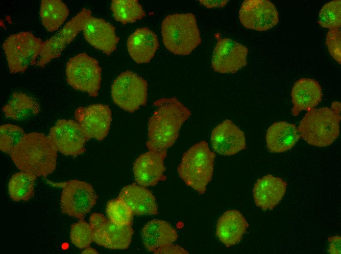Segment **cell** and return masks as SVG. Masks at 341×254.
<instances>
[{
    "label": "cell",
    "instance_id": "obj_1",
    "mask_svg": "<svg viewBox=\"0 0 341 254\" xmlns=\"http://www.w3.org/2000/svg\"><path fill=\"white\" fill-rule=\"evenodd\" d=\"M153 105L156 109L148 120L146 146L148 150L167 151L177 140L192 112L175 97L161 98Z\"/></svg>",
    "mask_w": 341,
    "mask_h": 254
},
{
    "label": "cell",
    "instance_id": "obj_2",
    "mask_svg": "<svg viewBox=\"0 0 341 254\" xmlns=\"http://www.w3.org/2000/svg\"><path fill=\"white\" fill-rule=\"evenodd\" d=\"M57 152L49 136L34 132L25 134L9 154L19 170L38 177L55 170Z\"/></svg>",
    "mask_w": 341,
    "mask_h": 254
},
{
    "label": "cell",
    "instance_id": "obj_3",
    "mask_svg": "<svg viewBox=\"0 0 341 254\" xmlns=\"http://www.w3.org/2000/svg\"><path fill=\"white\" fill-rule=\"evenodd\" d=\"M341 103L333 102L331 107L312 108L305 114L297 127L300 137L318 147L330 145L340 134Z\"/></svg>",
    "mask_w": 341,
    "mask_h": 254
},
{
    "label": "cell",
    "instance_id": "obj_4",
    "mask_svg": "<svg viewBox=\"0 0 341 254\" xmlns=\"http://www.w3.org/2000/svg\"><path fill=\"white\" fill-rule=\"evenodd\" d=\"M216 156L206 141L195 143L182 156L177 169L179 177L187 186L204 194L213 178Z\"/></svg>",
    "mask_w": 341,
    "mask_h": 254
},
{
    "label": "cell",
    "instance_id": "obj_5",
    "mask_svg": "<svg viewBox=\"0 0 341 254\" xmlns=\"http://www.w3.org/2000/svg\"><path fill=\"white\" fill-rule=\"evenodd\" d=\"M161 35L165 47L177 55H188L201 43L195 15L191 13L167 16L161 24Z\"/></svg>",
    "mask_w": 341,
    "mask_h": 254
},
{
    "label": "cell",
    "instance_id": "obj_6",
    "mask_svg": "<svg viewBox=\"0 0 341 254\" xmlns=\"http://www.w3.org/2000/svg\"><path fill=\"white\" fill-rule=\"evenodd\" d=\"M43 42L28 31L20 32L8 36L2 44L10 72H24L36 63L40 57Z\"/></svg>",
    "mask_w": 341,
    "mask_h": 254
},
{
    "label": "cell",
    "instance_id": "obj_7",
    "mask_svg": "<svg viewBox=\"0 0 341 254\" xmlns=\"http://www.w3.org/2000/svg\"><path fill=\"white\" fill-rule=\"evenodd\" d=\"M67 83L74 89L92 97L98 94L101 82V68L97 60L86 53L71 58L66 67Z\"/></svg>",
    "mask_w": 341,
    "mask_h": 254
},
{
    "label": "cell",
    "instance_id": "obj_8",
    "mask_svg": "<svg viewBox=\"0 0 341 254\" xmlns=\"http://www.w3.org/2000/svg\"><path fill=\"white\" fill-rule=\"evenodd\" d=\"M148 85L136 73L126 71L120 74L111 85V96L115 104L132 113L146 105Z\"/></svg>",
    "mask_w": 341,
    "mask_h": 254
},
{
    "label": "cell",
    "instance_id": "obj_9",
    "mask_svg": "<svg viewBox=\"0 0 341 254\" xmlns=\"http://www.w3.org/2000/svg\"><path fill=\"white\" fill-rule=\"evenodd\" d=\"M53 185L62 189L61 210L69 216L82 219L97 203V195L92 186L85 181L73 179Z\"/></svg>",
    "mask_w": 341,
    "mask_h": 254
},
{
    "label": "cell",
    "instance_id": "obj_10",
    "mask_svg": "<svg viewBox=\"0 0 341 254\" xmlns=\"http://www.w3.org/2000/svg\"><path fill=\"white\" fill-rule=\"evenodd\" d=\"M94 242L99 246L113 250L128 249L134 233L132 225H117L102 213L94 212L89 219Z\"/></svg>",
    "mask_w": 341,
    "mask_h": 254
},
{
    "label": "cell",
    "instance_id": "obj_11",
    "mask_svg": "<svg viewBox=\"0 0 341 254\" xmlns=\"http://www.w3.org/2000/svg\"><path fill=\"white\" fill-rule=\"evenodd\" d=\"M58 151L75 157L86 151L89 140L78 123L71 119H60L50 128L48 135Z\"/></svg>",
    "mask_w": 341,
    "mask_h": 254
},
{
    "label": "cell",
    "instance_id": "obj_12",
    "mask_svg": "<svg viewBox=\"0 0 341 254\" xmlns=\"http://www.w3.org/2000/svg\"><path fill=\"white\" fill-rule=\"evenodd\" d=\"M74 118L89 140L102 141L110 128L112 111L108 105L95 104L78 107L74 111Z\"/></svg>",
    "mask_w": 341,
    "mask_h": 254
},
{
    "label": "cell",
    "instance_id": "obj_13",
    "mask_svg": "<svg viewBox=\"0 0 341 254\" xmlns=\"http://www.w3.org/2000/svg\"><path fill=\"white\" fill-rule=\"evenodd\" d=\"M239 20L246 28L258 31L277 24L279 14L275 5L268 0H245L239 10Z\"/></svg>",
    "mask_w": 341,
    "mask_h": 254
},
{
    "label": "cell",
    "instance_id": "obj_14",
    "mask_svg": "<svg viewBox=\"0 0 341 254\" xmlns=\"http://www.w3.org/2000/svg\"><path fill=\"white\" fill-rule=\"evenodd\" d=\"M247 48L230 38L219 39L213 51L211 65L220 73H235L247 64Z\"/></svg>",
    "mask_w": 341,
    "mask_h": 254
},
{
    "label": "cell",
    "instance_id": "obj_15",
    "mask_svg": "<svg viewBox=\"0 0 341 254\" xmlns=\"http://www.w3.org/2000/svg\"><path fill=\"white\" fill-rule=\"evenodd\" d=\"M82 31L90 45L107 55L116 50L120 40L116 34L115 27L102 18L92 16L90 9L83 21Z\"/></svg>",
    "mask_w": 341,
    "mask_h": 254
},
{
    "label": "cell",
    "instance_id": "obj_16",
    "mask_svg": "<svg viewBox=\"0 0 341 254\" xmlns=\"http://www.w3.org/2000/svg\"><path fill=\"white\" fill-rule=\"evenodd\" d=\"M88 11V9L83 8L57 33L43 42V50L37 65L44 67L52 59L61 55L66 47L82 31V22Z\"/></svg>",
    "mask_w": 341,
    "mask_h": 254
},
{
    "label": "cell",
    "instance_id": "obj_17",
    "mask_svg": "<svg viewBox=\"0 0 341 254\" xmlns=\"http://www.w3.org/2000/svg\"><path fill=\"white\" fill-rule=\"evenodd\" d=\"M167 151L148 150L140 155L133 164L134 179L137 184L147 187L154 186L166 180L164 160Z\"/></svg>",
    "mask_w": 341,
    "mask_h": 254
},
{
    "label": "cell",
    "instance_id": "obj_18",
    "mask_svg": "<svg viewBox=\"0 0 341 254\" xmlns=\"http://www.w3.org/2000/svg\"><path fill=\"white\" fill-rule=\"evenodd\" d=\"M211 146L217 153L223 156L237 154L246 148L244 132L231 120L226 119L213 129Z\"/></svg>",
    "mask_w": 341,
    "mask_h": 254
},
{
    "label": "cell",
    "instance_id": "obj_19",
    "mask_svg": "<svg viewBox=\"0 0 341 254\" xmlns=\"http://www.w3.org/2000/svg\"><path fill=\"white\" fill-rule=\"evenodd\" d=\"M287 186L283 179L271 174L258 179L253 190L256 205L264 210L273 209L282 200Z\"/></svg>",
    "mask_w": 341,
    "mask_h": 254
},
{
    "label": "cell",
    "instance_id": "obj_20",
    "mask_svg": "<svg viewBox=\"0 0 341 254\" xmlns=\"http://www.w3.org/2000/svg\"><path fill=\"white\" fill-rule=\"evenodd\" d=\"M322 96V88L318 81L310 78L298 80L291 91L292 115L296 116L302 110L314 108L321 101Z\"/></svg>",
    "mask_w": 341,
    "mask_h": 254
},
{
    "label": "cell",
    "instance_id": "obj_21",
    "mask_svg": "<svg viewBox=\"0 0 341 254\" xmlns=\"http://www.w3.org/2000/svg\"><path fill=\"white\" fill-rule=\"evenodd\" d=\"M159 47L157 35L147 27L137 29L130 35L127 41L128 53L138 64L149 63Z\"/></svg>",
    "mask_w": 341,
    "mask_h": 254
},
{
    "label": "cell",
    "instance_id": "obj_22",
    "mask_svg": "<svg viewBox=\"0 0 341 254\" xmlns=\"http://www.w3.org/2000/svg\"><path fill=\"white\" fill-rule=\"evenodd\" d=\"M249 225L244 216L236 210L224 212L219 218L216 234L219 240L229 248L242 239Z\"/></svg>",
    "mask_w": 341,
    "mask_h": 254
},
{
    "label": "cell",
    "instance_id": "obj_23",
    "mask_svg": "<svg viewBox=\"0 0 341 254\" xmlns=\"http://www.w3.org/2000/svg\"><path fill=\"white\" fill-rule=\"evenodd\" d=\"M131 209L134 215H156L155 197L146 187L133 183L124 186L118 196Z\"/></svg>",
    "mask_w": 341,
    "mask_h": 254
},
{
    "label": "cell",
    "instance_id": "obj_24",
    "mask_svg": "<svg viewBox=\"0 0 341 254\" xmlns=\"http://www.w3.org/2000/svg\"><path fill=\"white\" fill-rule=\"evenodd\" d=\"M141 236L146 249L154 253L178 239L176 231L168 222L153 219L142 228Z\"/></svg>",
    "mask_w": 341,
    "mask_h": 254
},
{
    "label": "cell",
    "instance_id": "obj_25",
    "mask_svg": "<svg viewBox=\"0 0 341 254\" xmlns=\"http://www.w3.org/2000/svg\"><path fill=\"white\" fill-rule=\"evenodd\" d=\"M299 138L295 125L285 121L273 123L266 135L267 148L272 153H281L291 149Z\"/></svg>",
    "mask_w": 341,
    "mask_h": 254
},
{
    "label": "cell",
    "instance_id": "obj_26",
    "mask_svg": "<svg viewBox=\"0 0 341 254\" xmlns=\"http://www.w3.org/2000/svg\"><path fill=\"white\" fill-rule=\"evenodd\" d=\"M2 110L6 117L22 121L38 114L40 108L38 102L33 97L22 92H16L2 107Z\"/></svg>",
    "mask_w": 341,
    "mask_h": 254
},
{
    "label": "cell",
    "instance_id": "obj_27",
    "mask_svg": "<svg viewBox=\"0 0 341 254\" xmlns=\"http://www.w3.org/2000/svg\"><path fill=\"white\" fill-rule=\"evenodd\" d=\"M40 15L44 26L49 32L58 30L69 15L67 5L60 0H42Z\"/></svg>",
    "mask_w": 341,
    "mask_h": 254
},
{
    "label": "cell",
    "instance_id": "obj_28",
    "mask_svg": "<svg viewBox=\"0 0 341 254\" xmlns=\"http://www.w3.org/2000/svg\"><path fill=\"white\" fill-rule=\"evenodd\" d=\"M37 177L21 171L14 174L8 183V193L14 201L26 202L34 194L35 182Z\"/></svg>",
    "mask_w": 341,
    "mask_h": 254
},
{
    "label": "cell",
    "instance_id": "obj_29",
    "mask_svg": "<svg viewBox=\"0 0 341 254\" xmlns=\"http://www.w3.org/2000/svg\"><path fill=\"white\" fill-rule=\"evenodd\" d=\"M111 10L117 21L125 24L136 22L146 16V12L137 0H113Z\"/></svg>",
    "mask_w": 341,
    "mask_h": 254
},
{
    "label": "cell",
    "instance_id": "obj_30",
    "mask_svg": "<svg viewBox=\"0 0 341 254\" xmlns=\"http://www.w3.org/2000/svg\"><path fill=\"white\" fill-rule=\"evenodd\" d=\"M107 217L121 226L132 225L134 215L130 207L120 198L109 200L106 206Z\"/></svg>",
    "mask_w": 341,
    "mask_h": 254
},
{
    "label": "cell",
    "instance_id": "obj_31",
    "mask_svg": "<svg viewBox=\"0 0 341 254\" xmlns=\"http://www.w3.org/2000/svg\"><path fill=\"white\" fill-rule=\"evenodd\" d=\"M318 23L329 30L341 28V0H334L323 5L319 13Z\"/></svg>",
    "mask_w": 341,
    "mask_h": 254
},
{
    "label": "cell",
    "instance_id": "obj_32",
    "mask_svg": "<svg viewBox=\"0 0 341 254\" xmlns=\"http://www.w3.org/2000/svg\"><path fill=\"white\" fill-rule=\"evenodd\" d=\"M70 236L72 243L80 249L90 246L94 242L92 227L83 219L71 225Z\"/></svg>",
    "mask_w": 341,
    "mask_h": 254
},
{
    "label": "cell",
    "instance_id": "obj_33",
    "mask_svg": "<svg viewBox=\"0 0 341 254\" xmlns=\"http://www.w3.org/2000/svg\"><path fill=\"white\" fill-rule=\"evenodd\" d=\"M25 134L20 127L12 124H4L0 127V149L9 153Z\"/></svg>",
    "mask_w": 341,
    "mask_h": 254
},
{
    "label": "cell",
    "instance_id": "obj_34",
    "mask_svg": "<svg viewBox=\"0 0 341 254\" xmlns=\"http://www.w3.org/2000/svg\"><path fill=\"white\" fill-rule=\"evenodd\" d=\"M341 28L329 29L326 38V44L330 55L340 64L341 61Z\"/></svg>",
    "mask_w": 341,
    "mask_h": 254
},
{
    "label": "cell",
    "instance_id": "obj_35",
    "mask_svg": "<svg viewBox=\"0 0 341 254\" xmlns=\"http://www.w3.org/2000/svg\"><path fill=\"white\" fill-rule=\"evenodd\" d=\"M153 254H189L188 252L184 248L178 245L173 243L169 244L163 248L156 251Z\"/></svg>",
    "mask_w": 341,
    "mask_h": 254
},
{
    "label": "cell",
    "instance_id": "obj_36",
    "mask_svg": "<svg viewBox=\"0 0 341 254\" xmlns=\"http://www.w3.org/2000/svg\"><path fill=\"white\" fill-rule=\"evenodd\" d=\"M341 237L339 235L333 236L328 238L329 248L328 252L330 254H341Z\"/></svg>",
    "mask_w": 341,
    "mask_h": 254
},
{
    "label": "cell",
    "instance_id": "obj_37",
    "mask_svg": "<svg viewBox=\"0 0 341 254\" xmlns=\"http://www.w3.org/2000/svg\"><path fill=\"white\" fill-rule=\"evenodd\" d=\"M201 4L205 7L211 8L214 7H222L228 2V0H199Z\"/></svg>",
    "mask_w": 341,
    "mask_h": 254
},
{
    "label": "cell",
    "instance_id": "obj_38",
    "mask_svg": "<svg viewBox=\"0 0 341 254\" xmlns=\"http://www.w3.org/2000/svg\"><path fill=\"white\" fill-rule=\"evenodd\" d=\"M81 254H98V253L96 249L89 246L84 249Z\"/></svg>",
    "mask_w": 341,
    "mask_h": 254
}]
</instances>
